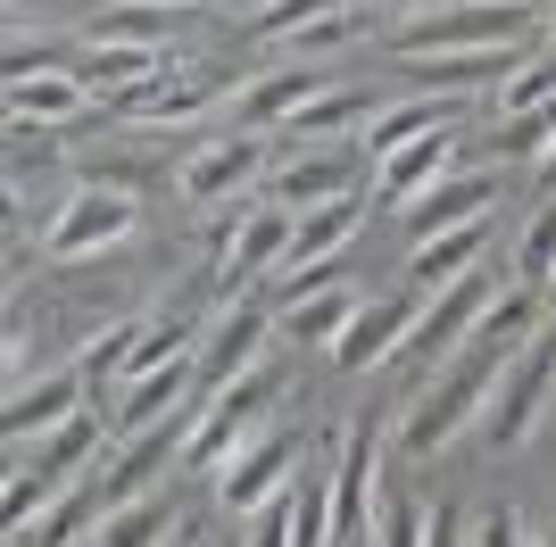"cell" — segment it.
I'll return each instance as SVG.
<instances>
[{"instance_id":"8d00e7d4","label":"cell","mask_w":556,"mask_h":547,"mask_svg":"<svg viewBox=\"0 0 556 547\" xmlns=\"http://www.w3.org/2000/svg\"><path fill=\"white\" fill-rule=\"evenodd\" d=\"M424 547H473V523H465V506H432V514H424Z\"/></svg>"},{"instance_id":"bcb514c9","label":"cell","mask_w":556,"mask_h":547,"mask_svg":"<svg viewBox=\"0 0 556 547\" xmlns=\"http://www.w3.org/2000/svg\"><path fill=\"white\" fill-rule=\"evenodd\" d=\"M548 291H556V282H548Z\"/></svg>"},{"instance_id":"7bdbcfd3","label":"cell","mask_w":556,"mask_h":547,"mask_svg":"<svg viewBox=\"0 0 556 547\" xmlns=\"http://www.w3.org/2000/svg\"><path fill=\"white\" fill-rule=\"evenodd\" d=\"M241 9H275V0H241Z\"/></svg>"},{"instance_id":"f35d334b","label":"cell","mask_w":556,"mask_h":547,"mask_svg":"<svg viewBox=\"0 0 556 547\" xmlns=\"http://www.w3.org/2000/svg\"><path fill=\"white\" fill-rule=\"evenodd\" d=\"M366 9H416L424 17V9H441V0H366Z\"/></svg>"},{"instance_id":"f1b7e54d","label":"cell","mask_w":556,"mask_h":547,"mask_svg":"<svg viewBox=\"0 0 556 547\" xmlns=\"http://www.w3.org/2000/svg\"><path fill=\"white\" fill-rule=\"evenodd\" d=\"M349 316H357V298H349V291H307V298L282 307V332H291V341H341Z\"/></svg>"},{"instance_id":"6da1fadb","label":"cell","mask_w":556,"mask_h":547,"mask_svg":"<svg viewBox=\"0 0 556 547\" xmlns=\"http://www.w3.org/2000/svg\"><path fill=\"white\" fill-rule=\"evenodd\" d=\"M515 348L507 341H490V332H473V348L465 357L441 365V382L424 390L416 407H407V423H399V440H407V456H441L457 432H473L490 415V390H498V373H507Z\"/></svg>"},{"instance_id":"9c48e42d","label":"cell","mask_w":556,"mask_h":547,"mask_svg":"<svg viewBox=\"0 0 556 547\" xmlns=\"http://www.w3.org/2000/svg\"><path fill=\"white\" fill-rule=\"evenodd\" d=\"M416 323H424V291L374 298V307H357V316H349L341 341H332V365H341V373H366V365H382V357H407Z\"/></svg>"},{"instance_id":"ee69618b","label":"cell","mask_w":556,"mask_h":547,"mask_svg":"<svg viewBox=\"0 0 556 547\" xmlns=\"http://www.w3.org/2000/svg\"><path fill=\"white\" fill-rule=\"evenodd\" d=\"M150 9H184V0H150Z\"/></svg>"},{"instance_id":"f546056e","label":"cell","mask_w":556,"mask_h":547,"mask_svg":"<svg viewBox=\"0 0 556 547\" xmlns=\"http://www.w3.org/2000/svg\"><path fill=\"white\" fill-rule=\"evenodd\" d=\"M341 125H374V100H357V91H325V100H307V109L291 116V141H325V133H341Z\"/></svg>"},{"instance_id":"83f0119b","label":"cell","mask_w":556,"mask_h":547,"mask_svg":"<svg viewBox=\"0 0 556 547\" xmlns=\"http://www.w3.org/2000/svg\"><path fill=\"white\" fill-rule=\"evenodd\" d=\"M84 91H116V100H125V91H141L150 84V75H159V50H116V42H92V59H84Z\"/></svg>"},{"instance_id":"d6986e66","label":"cell","mask_w":556,"mask_h":547,"mask_svg":"<svg viewBox=\"0 0 556 547\" xmlns=\"http://www.w3.org/2000/svg\"><path fill=\"white\" fill-rule=\"evenodd\" d=\"M225 84H232L225 67H175V75H159V84L125 91V109L150 116V125H184V116H200L208 100H225Z\"/></svg>"},{"instance_id":"4fadbf2b","label":"cell","mask_w":556,"mask_h":547,"mask_svg":"<svg viewBox=\"0 0 556 547\" xmlns=\"http://www.w3.org/2000/svg\"><path fill=\"white\" fill-rule=\"evenodd\" d=\"M257 175H266V141H257V133H232V141H208V150L175 175V191H184L191 207H216V200H241Z\"/></svg>"},{"instance_id":"9a60e30c","label":"cell","mask_w":556,"mask_h":547,"mask_svg":"<svg viewBox=\"0 0 556 547\" xmlns=\"http://www.w3.org/2000/svg\"><path fill=\"white\" fill-rule=\"evenodd\" d=\"M291 232H300V216L291 207H241V225H232L225 241V298L241 291V282H257V274H275L282 257H291Z\"/></svg>"},{"instance_id":"3957f363","label":"cell","mask_w":556,"mask_h":547,"mask_svg":"<svg viewBox=\"0 0 556 547\" xmlns=\"http://www.w3.org/2000/svg\"><path fill=\"white\" fill-rule=\"evenodd\" d=\"M556 407V323H540L532 341L507 357L498 390H490V415H482V440L490 448H523L540 432V415Z\"/></svg>"},{"instance_id":"60d3db41","label":"cell","mask_w":556,"mask_h":547,"mask_svg":"<svg viewBox=\"0 0 556 547\" xmlns=\"http://www.w3.org/2000/svg\"><path fill=\"white\" fill-rule=\"evenodd\" d=\"M184 547H225V539H208V531H184Z\"/></svg>"},{"instance_id":"74e56055","label":"cell","mask_w":556,"mask_h":547,"mask_svg":"<svg viewBox=\"0 0 556 547\" xmlns=\"http://www.w3.org/2000/svg\"><path fill=\"white\" fill-rule=\"evenodd\" d=\"M42 9H59V0H9V25H25V17H42Z\"/></svg>"},{"instance_id":"e0dca14e","label":"cell","mask_w":556,"mask_h":547,"mask_svg":"<svg viewBox=\"0 0 556 547\" xmlns=\"http://www.w3.org/2000/svg\"><path fill=\"white\" fill-rule=\"evenodd\" d=\"M191 398H200V357H184V365H166V373H141L134 390H125V398H116L109 407V432H150V423H166V415L175 407H191Z\"/></svg>"},{"instance_id":"7402d4cb","label":"cell","mask_w":556,"mask_h":547,"mask_svg":"<svg viewBox=\"0 0 556 547\" xmlns=\"http://www.w3.org/2000/svg\"><path fill=\"white\" fill-rule=\"evenodd\" d=\"M432 125H457V91H416V100H391V109H374V125H366V150L374 158H391V150H407L416 133H432Z\"/></svg>"},{"instance_id":"5b68a950","label":"cell","mask_w":556,"mask_h":547,"mask_svg":"<svg viewBox=\"0 0 556 547\" xmlns=\"http://www.w3.org/2000/svg\"><path fill=\"white\" fill-rule=\"evenodd\" d=\"M490 298H498V274L490 266H473V274H457L448 291H432L424 298V323H416V341H407V357L432 373V365H448L473 332H482V316H490Z\"/></svg>"},{"instance_id":"d4e9b609","label":"cell","mask_w":556,"mask_h":547,"mask_svg":"<svg viewBox=\"0 0 556 547\" xmlns=\"http://www.w3.org/2000/svg\"><path fill=\"white\" fill-rule=\"evenodd\" d=\"M166 523H175V498H166V489H141V498L109 506V514L92 523V539H84V547H159V539H166Z\"/></svg>"},{"instance_id":"d590c367","label":"cell","mask_w":556,"mask_h":547,"mask_svg":"<svg viewBox=\"0 0 556 547\" xmlns=\"http://www.w3.org/2000/svg\"><path fill=\"white\" fill-rule=\"evenodd\" d=\"M473 547H540V539L523 531V514H515V506H490L482 523H473Z\"/></svg>"},{"instance_id":"b9f144b4","label":"cell","mask_w":556,"mask_h":547,"mask_svg":"<svg viewBox=\"0 0 556 547\" xmlns=\"http://www.w3.org/2000/svg\"><path fill=\"white\" fill-rule=\"evenodd\" d=\"M548 50H556V9H548Z\"/></svg>"},{"instance_id":"7c38bea8","label":"cell","mask_w":556,"mask_h":547,"mask_svg":"<svg viewBox=\"0 0 556 547\" xmlns=\"http://www.w3.org/2000/svg\"><path fill=\"white\" fill-rule=\"evenodd\" d=\"M448 158H457V125H432V133H416L407 150L374 158V191H382V207H399V216H407L432 182H448Z\"/></svg>"},{"instance_id":"e575fe53","label":"cell","mask_w":556,"mask_h":547,"mask_svg":"<svg viewBox=\"0 0 556 547\" xmlns=\"http://www.w3.org/2000/svg\"><path fill=\"white\" fill-rule=\"evenodd\" d=\"M548 100H556V50L523 59V75H515V84H498V116H515V109H548Z\"/></svg>"},{"instance_id":"52a82bcc","label":"cell","mask_w":556,"mask_h":547,"mask_svg":"<svg viewBox=\"0 0 556 547\" xmlns=\"http://www.w3.org/2000/svg\"><path fill=\"white\" fill-rule=\"evenodd\" d=\"M266 398H275V382H266V373H241L232 390H216L208 407H200V432H191V448H184L191 473H225L232 456L257 440V415H266Z\"/></svg>"},{"instance_id":"7a4b0ae2","label":"cell","mask_w":556,"mask_h":547,"mask_svg":"<svg viewBox=\"0 0 556 547\" xmlns=\"http://www.w3.org/2000/svg\"><path fill=\"white\" fill-rule=\"evenodd\" d=\"M540 9L532 0H465V9H424V17H399L391 25V50L399 59H448V50H532L540 34Z\"/></svg>"},{"instance_id":"603a6c76","label":"cell","mask_w":556,"mask_h":547,"mask_svg":"<svg viewBox=\"0 0 556 547\" xmlns=\"http://www.w3.org/2000/svg\"><path fill=\"white\" fill-rule=\"evenodd\" d=\"M84 75H9V116L17 125H67V116H84Z\"/></svg>"},{"instance_id":"8992f818","label":"cell","mask_w":556,"mask_h":547,"mask_svg":"<svg viewBox=\"0 0 556 547\" xmlns=\"http://www.w3.org/2000/svg\"><path fill=\"white\" fill-rule=\"evenodd\" d=\"M134 232V191H116V182H92V191H75L42 232V257L50 266H75V257H100L116 250Z\"/></svg>"},{"instance_id":"277c9868","label":"cell","mask_w":556,"mask_h":547,"mask_svg":"<svg viewBox=\"0 0 556 547\" xmlns=\"http://www.w3.org/2000/svg\"><path fill=\"white\" fill-rule=\"evenodd\" d=\"M92 440H100V415H75V423H59V432L42 440V456L17 448V473H9V531H25L50 498H67L75 473H84V456H92Z\"/></svg>"},{"instance_id":"4316f807","label":"cell","mask_w":556,"mask_h":547,"mask_svg":"<svg viewBox=\"0 0 556 547\" xmlns=\"http://www.w3.org/2000/svg\"><path fill=\"white\" fill-rule=\"evenodd\" d=\"M166 25H175V9H150V0H116V9H100L84 34L92 42H116V50H159Z\"/></svg>"},{"instance_id":"ac0fdd59","label":"cell","mask_w":556,"mask_h":547,"mask_svg":"<svg viewBox=\"0 0 556 547\" xmlns=\"http://www.w3.org/2000/svg\"><path fill=\"white\" fill-rule=\"evenodd\" d=\"M349 182H357V158H349V150H325V158H291V166H275V175H266V200L291 207V216H307V207L349 200Z\"/></svg>"},{"instance_id":"ffe728a7","label":"cell","mask_w":556,"mask_h":547,"mask_svg":"<svg viewBox=\"0 0 556 547\" xmlns=\"http://www.w3.org/2000/svg\"><path fill=\"white\" fill-rule=\"evenodd\" d=\"M498 200V182L490 175H448V182H432L416 207H407V232L416 241H432V232H457V225H482V207Z\"/></svg>"},{"instance_id":"836d02e7","label":"cell","mask_w":556,"mask_h":547,"mask_svg":"<svg viewBox=\"0 0 556 547\" xmlns=\"http://www.w3.org/2000/svg\"><path fill=\"white\" fill-rule=\"evenodd\" d=\"M548 141H556V100L548 109H515L507 125H498V158H540Z\"/></svg>"},{"instance_id":"4dcf8cb0","label":"cell","mask_w":556,"mask_h":547,"mask_svg":"<svg viewBox=\"0 0 556 547\" xmlns=\"http://www.w3.org/2000/svg\"><path fill=\"white\" fill-rule=\"evenodd\" d=\"M349 0H275V9H257L250 17V34L257 42H291V34H307L316 17H341Z\"/></svg>"},{"instance_id":"f6af8a7d","label":"cell","mask_w":556,"mask_h":547,"mask_svg":"<svg viewBox=\"0 0 556 547\" xmlns=\"http://www.w3.org/2000/svg\"><path fill=\"white\" fill-rule=\"evenodd\" d=\"M540 547H556V531H548V539H540Z\"/></svg>"},{"instance_id":"44dd1931","label":"cell","mask_w":556,"mask_h":547,"mask_svg":"<svg viewBox=\"0 0 556 547\" xmlns=\"http://www.w3.org/2000/svg\"><path fill=\"white\" fill-rule=\"evenodd\" d=\"M482 250H490V216H482V225H457V232H432V241H416L407 274H416V291L432 298V291H448L457 274L482 266Z\"/></svg>"},{"instance_id":"30bf717a","label":"cell","mask_w":556,"mask_h":547,"mask_svg":"<svg viewBox=\"0 0 556 547\" xmlns=\"http://www.w3.org/2000/svg\"><path fill=\"white\" fill-rule=\"evenodd\" d=\"M257 348H266V307L257 298H225L200 332V390H232L241 373H257Z\"/></svg>"},{"instance_id":"ba28073f","label":"cell","mask_w":556,"mask_h":547,"mask_svg":"<svg viewBox=\"0 0 556 547\" xmlns=\"http://www.w3.org/2000/svg\"><path fill=\"white\" fill-rule=\"evenodd\" d=\"M357 225H366V207L357 200H332V207H307L300 232H291V257L275 266L282 298H307V291H332V257L357 241Z\"/></svg>"},{"instance_id":"2e32d148","label":"cell","mask_w":556,"mask_h":547,"mask_svg":"<svg viewBox=\"0 0 556 547\" xmlns=\"http://www.w3.org/2000/svg\"><path fill=\"white\" fill-rule=\"evenodd\" d=\"M332 91V75H316L307 59H291V67H275V75H257V84H241V133H266V125H282V116H300L307 100H325Z\"/></svg>"},{"instance_id":"5bb4252c","label":"cell","mask_w":556,"mask_h":547,"mask_svg":"<svg viewBox=\"0 0 556 547\" xmlns=\"http://www.w3.org/2000/svg\"><path fill=\"white\" fill-rule=\"evenodd\" d=\"M84 390H92V373H42L34 390H9V407H0V432H9V448H25V440H50L59 423H75L84 415Z\"/></svg>"},{"instance_id":"cb8c5ba5","label":"cell","mask_w":556,"mask_h":547,"mask_svg":"<svg viewBox=\"0 0 556 547\" xmlns=\"http://www.w3.org/2000/svg\"><path fill=\"white\" fill-rule=\"evenodd\" d=\"M523 59H532V50H448V59H416V75L432 91H482L490 75H498V84H515V75H523Z\"/></svg>"},{"instance_id":"ab89813d","label":"cell","mask_w":556,"mask_h":547,"mask_svg":"<svg viewBox=\"0 0 556 547\" xmlns=\"http://www.w3.org/2000/svg\"><path fill=\"white\" fill-rule=\"evenodd\" d=\"M540 182H548V191H556V141H548V150H540Z\"/></svg>"},{"instance_id":"484cf974","label":"cell","mask_w":556,"mask_h":547,"mask_svg":"<svg viewBox=\"0 0 556 547\" xmlns=\"http://www.w3.org/2000/svg\"><path fill=\"white\" fill-rule=\"evenodd\" d=\"M100 514H109V506H100V481H75L67 498H50L42 514L17 531V539H25V547H75V539H92Z\"/></svg>"},{"instance_id":"1f68e13d","label":"cell","mask_w":556,"mask_h":547,"mask_svg":"<svg viewBox=\"0 0 556 547\" xmlns=\"http://www.w3.org/2000/svg\"><path fill=\"white\" fill-rule=\"evenodd\" d=\"M374 547H424V506L407 489H382L374 498Z\"/></svg>"},{"instance_id":"8fae6325","label":"cell","mask_w":556,"mask_h":547,"mask_svg":"<svg viewBox=\"0 0 556 547\" xmlns=\"http://www.w3.org/2000/svg\"><path fill=\"white\" fill-rule=\"evenodd\" d=\"M291 473H300V440H291V432H257L250 448L216 473V498H225L232 514H257L266 498H282V489H291Z\"/></svg>"},{"instance_id":"d6a6232c","label":"cell","mask_w":556,"mask_h":547,"mask_svg":"<svg viewBox=\"0 0 556 547\" xmlns=\"http://www.w3.org/2000/svg\"><path fill=\"white\" fill-rule=\"evenodd\" d=\"M515 274H523V282H556V191H548V207H540L532 216V232H523V250H515Z\"/></svg>"}]
</instances>
